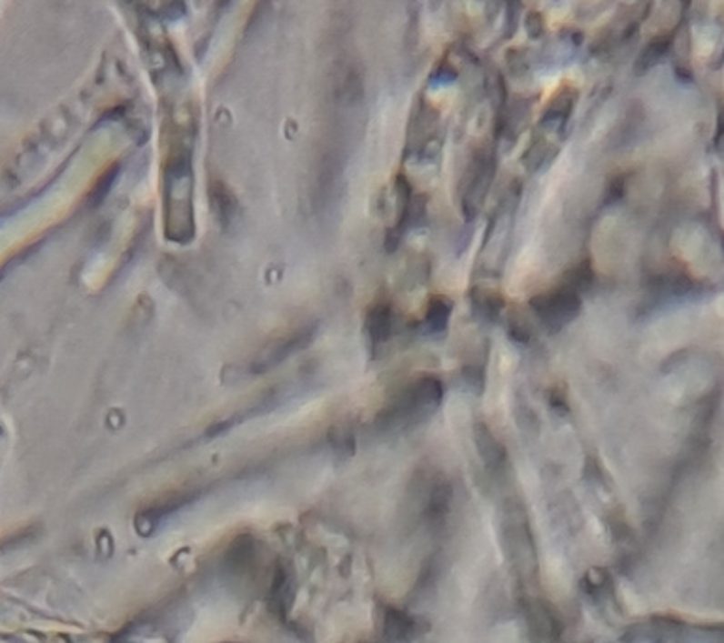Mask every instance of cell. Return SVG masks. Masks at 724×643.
<instances>
[{"label":"cell","instance_id":"obj_1","mask_svg":"<svg viewBox=\"0 0 724 643\" xmlns=\"http://www.w3.org/2000/svg\"><path fill=\"white\" fill-rule=\"evenodd\" d=\"M534 316L551 332H560L581 314V296L570 287H557L541 293L528 302Z\"/></svg>","mask_w":724,"mask_h":643},{"label":"cell","instance_id":"obj_2","mask_svg":"<svg viewBox=\"0 0 724 643\" xmlns=\"http://www.w3.org/2000/svg\"><path fill=\"white\" fill-rule=\"evenodd\" d=\"M444 397V385L434 376H421L419 379L407 385V389L400 395L391 409V417L402 421H419L421 417L432 414Z\"/></svg>","mask_w":724,"mask_h":643},{"label":"cell","instance_id":"obj_3","mask_svg":"<svg viewBox=\"0 0 724 643\" xmlns=\"http://www.w3.org/2000/svg\"><path fill=\"white\" fill-rule=\"evenodd\" d=\"M495 174H497V159L493 153L479 151L468 168V177L467 182H464V193H462V210L468 219H474L478 216L490 186H493Z\"/></svg>","mask_w":724,"mask_h":643},{"label":"cell","instance_id":"obj_4","mask_svg":"<svg viewBox=\"0 0 724 643\" xmlns=\"http://www.w3.org/2000/svg\"><path fill=\"white\" fill-rule=\"evenodd\" d=\"M367 334L374 347L385 344L393 337V310L389 304L377 302L367 316Z\"/></svg>","mask_w":724,"mask_h":643},{"label":"cell","instance_id":"obj_5","mask_svg":"<svg viewBox=\"0 0 724 643\" xmlns=\"http://www.w3.org/2000/svg\"><path fill=\"white\" fill-rule=\"evenodd\" d=\"M474 314L485 323H497L504 312L506 300L500 293L490 291L485 287H474L470 293Z\"/></svg>","mask_w":724,"mask_h":643},{"label":"cell","instance_id":"obj_6","mask_svg":"<svg viewBox=\"0 0 724 643\" xmlns=\"http://www.w3.org/2000/svg\"><path fill=\"white\" fill-rule=\"evenodd\" d=\"M453 312V302L444 295H434L428 300L425 314V330L428 334L444 332L449 325V317Z\"/></svg>","mask_w":724,"mask_h":643},{"label":"cell","instance_id":"obj_7","mask_svg":"<svg viewBox=\"0 0 724 643\" xmlns=\"http://www.w3.org/2000/svg\"><path fill=\"white\" fill-rule=\"evenodd\" d=\"M671 44H674V36H671V35H660V36L653 38L648 45H645V49L641 51V55L638 57L636 72L643 74V72L651 70L653 66H657L662 61V57L669 51Z\"/></svg>","mask_w":724,"mask_h":643},{"label":"cell","instance_id":"obj_8","mask_svg":"<svg viewBox=\"0 0 724 643\" xmlns=\"http://www.w3.org/2000/svg\"><path fill=\"white\" fill-rule=\"evenodd\" d=\"M574 102H576V93H572V91H562V93H558V95L553 98L551 105H549L546 116L541 117L543 125H546V126H551V125H553V126L564 125V123L568 121V117H570V114H572Z\"/></svg>","mask_w":724,"mask_h":643},{"label":"cell","instance_id":"obj_9","mask_svg":"<svg viewBox=\"0 0 724 643\" xmlns=\"http://www.w3.org/2000/svg\"><path fill=\"white\" fill-rule=\"evenodd\" d=\"M476 442H478L479 453L485 458L487 465H500L504 458V449L497 442L493 432L488 430L487 425H483V423L476 425Z\"/></svg>","mask_w":724,"mask_h":643},{"label":"cell","instance_id":"obj_10","mask_svg":"<svg viewBox=\"0 0 724 643\" xmlns=\"http://www.w3.org/2000/svg\"><path fill=\"white\" fill-rule=\"evenodd\" d=\"M387 632L393 639H411L416 636V623L409 615H404L397 609L389 613V619H387Z\"/></svg>","mask_w":724,"mask_h":643},{"label":"cell","instance_id":"obj_11","mask_svg":"<svg viewBox=\"0 0 724 643\" xmlns=\"http://www.w3.org/2000/svg\"><path fill=\"white\" fill-rule=\"evenodd\" d=\"M594 283V270L590 261H581L574 270L568 272L566 277V287H570L578 295L581 291H588Z\"/></svg>","mask_w":724,"mask_h":643},{"label":"cell","instance_id":"obj_12","mask_svg":"<svg viewBox=\"0 0 724 643\" xmlns=\"http://www.w3.org/2000/svg\"><path fill=\"white\" fill-rule=\"evenodd\" d=\"M625 191H627V176H625V174L615 176V177L611 179V182H609V186H608V193H606V206H608V204H613V202H617L618 198H623Z\"/></svg>","mask_w":724,"mask_h":643},{"label":"cell","instance_id":"obj_13","mask_svg":"<svg viewBox=\"0 0 724 643\" xmlns=\"http://www.w3.org/2000/svg\"><path fill=\"white\" fill-rule=\"evenodd\" d=\"M509 337L517 344H528L530 338H532V334H530V328L527 325L519 323L517 319H511V323H509Z\"/></svg>","mask_w":724,"mask_h":643},{"label":"cell","instance_id":"obj_14","mask_svg":"<svg viewBox=\"0 0 724 643\" xmlns=\"http://www.w3.org/2000/svg\"><path fill=\"white\" fill-rule=\"evenodd\" d=\"M464 379H467V383L470 385L472 389H476V391H481V389H483V385H485V374H483V370H481L479 367H474V365H470V367L464 368Z\"/></svg>","mask_w":724,"mask_h":643},{"label":"cell","instance_id":"obj_15","mask_svg":"<svg viewBox=\"0 0 724 643\" xmlns=\"http://www.w3.org/2000/svg\"><path fill=\"white\" fill-rule=\"evenodd\" d=\"M527 33L530 38H539L543 35V19L538 12H528L527 15Z\"/></svg>","mask_w":724,"mask_h":643}]
</instances>
